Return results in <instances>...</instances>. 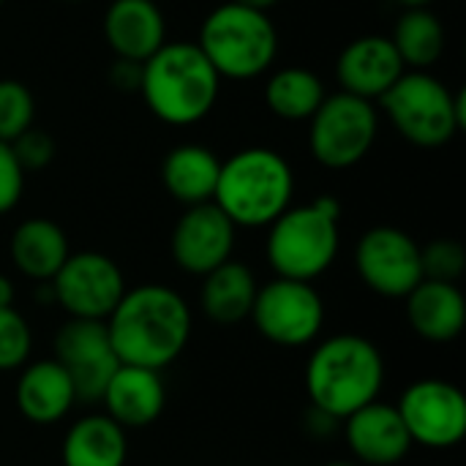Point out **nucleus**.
I'll return each mask as SVG.
<instances>
[{
	"mask_svg": "<svg viewBox=\"0 0 466 466\" xmlns=\"http://www.w3.org/2000/svg\"><path fill=\"white\" fill-rule=\"evenodd\" d=\"M3 3H5V0H0V5H3Z\"/></svg>",
	"mask_w": 466,
	"mask_h": 466,
	"instance_id": "nucleus-38",
	"label": "nucleus"
},
{
	"mask_svg": "<svg viewBox=\"0 0 466 466\" xmlns=\"http://www.w3.org/2000/svg\"><path fill=\"white\" fill-rule=\"evenodd\" d=\"M355 268L371 292L390 300H404L423 281L420 246L399 227L369 229L355 248Z\"/></svg>",
	"mask_w": 466,
	"mask_h": 466,
	"instance_id": "nucleus-13",
	"label": "nucleus"
},
{
	"mask_svg": "<svg viewBox=\"0 0 466 466\" xmlns=\"http://www.w3.org/2000/svg\"><path fill=\"white\" fill-rule=\"evenodd\" d=\"M104 38L115 57L145 63L167 44V19L156 0H112L104 14Z\"/></svg>",
	"mask_w": 466,
	"mask_h": 466,
	"instance_id": "nucleus-17",
	"label": "nucleus"
},
{
	"mask_svg": "<svg viewBox=\"0 0 466 466\" xmlns=\"http://www.w3.org/2000/svg\"><path fill=\"white\" fill-rule=\"evenodd\" d=\"M25 191V169L19 167L8 142L0 139V216L14 210Z\"/></svg>",
	"mask_w": 466,
	"mask_h": 466,
	"instance_id": "nucleus-31",
	"label": "nucleus"
},
{
	"mask_svg": "<svg viewBox=\"0 0 466 466\" xmlns=\"http://www.w3.org/2000/svg\"><path fill=\"white\" fill-rule=\"evenodd\" d=\"M68 254L66 232L49 218H27L11 235V259L16 270L38 284H49Z\"/></svg>",
	"mask_w": 466,
	"mask_h": 466,
	"instance_id": "nucleus-22",
	"label": "nucleus"
},
{
	"mask_svg": "<svg viewBox=\"0 0 466 466\" xmlns=\"http://www.w3.org/2000/svg\"><path fill=\"white\" fill-rule=\"evenodd\" d=\"M341 205L336 197H319L309 205L287 208L268 235V262L279 279L314 281L339 254Z\"/></svg>",
	"mask_w": 466,
	"mask_h": 466,
	"instance_id": "nucleus-5",
	"label": "nucleus"
},
{
	"mask_svg": "<svg viewBox=\"0 0 466 466\" xmlns=\"http://www.w3.org/2000/svg\"><path fill=\"white\" fill-rule=\"evenodd\" d=\"M404 300L407 319L423 341L448 344L461 336L466 325V303L456 284L423 279Z\"/></svg>",
	"mask_w": 466,
	"mask_h": 466,
	"instance_id": "nucleus-19",
	"label": "nucleus"
},
{
	"mask_svg": "<svg viewBox=\"0 0 466 466\" xmlns=\"http://www.w3.org/2000/svg\"><path fill=\"white\" fill-rule=\"evenodd\" d=\"M14 306V284L0 273V309Z\"/></svg>",
	"mask_w": 466,
	"mask_h": 466,
	"instance_id": "nucleus-33",
	"label": "nucleus"
},
{
	"mask_svg": "<svg viewBox=\"0 0 466 466\" xmlns=\"http://www.w3.org/2000/svg\"><path fill=\"white\" fill-rule=\"evenodd\" d=\"M68 3H79V0H68Z\"/></svg>",
	"mask_w": 466,
	"mask_h": 466,
	"instance_id": "nucleus-37",
	"label": "nucleus"
},
{
	"mask_svg": "<svg viewBox=\"0 0 466 466\" xmlns=\"http://www.w3.org/2000/svg\"><path fill=\"white\" fill-rule=\"evenodd\" d=\"M202 311L208 319L218 325H238L251 317V306L257 298V279L254 273L235 259H227L208 276H202Z\"/></svg>",
	"mask_w": 466,
	"mask_h": 466,
	"instance_id": "nucleus-23",
	"label": "nucleus"
},
{
	"mask_svg": "<svg viewBox=\"0 0 466 466\" xmlns=\"http://www.w3.org/2000/svg\"><path fill=\"white\" fill-rule=\"evenodd\" d=\"M33 333L27 319L14 309H0V371H14L27 363Z\"/></svg>",
	"mask_w": 466,
	"mask_h": 466,
	"instance_id": "nucleus-28",
	"label": "nucleus"
},
{
	"mask_svg": "<svg viewBox=\"0 0 466 466\" xmlns=\"http://www.w3.org/2000/svg\"><path fill=\"white\" fill-rule=\"evenodd\" d=\"M420 268H423V279L429 281L456 284L466 268L464 246L451 238L431 240L426 248H420Z\"/></svg>",
	"mask_w": 466,
	"mask_h": 466,
	"instance_id": "nucleus-29",
	"label": "nucleus"
},
{
	"mask_svg": "<svg viewBox=\"0 0 466 466\" xmlns=\"http://www.w3.org/2000/svg\"><path fill=\"white\" fill-rule=\"evenodd\" d=\"M197 46L221 79H254L273 66L279 33L265 11L229 0L205 16Z\"/></svg>",
	"mask_w": 466,
	"mask_h": 466,
	"instance_id": "nucleus-6",
	"label": "nucleus"
},
{
	"mask_svg": "<svg viewBox=\"0 0 466 466\" xmlns=\"http://www.w3.org/2000/svg\"><path fill=\"white\" fill-rule=\"evenodd\" d=\"M385 385V358L374 341L339 333L322 341L306 363V393L311 407L344 420L380 399Z\"/></svg>",
	"mask_w": 466,
	"mask_h": 466,
	"instance_id": "nucleus-2",
	"label": "nucleus"
},
{
	"mask_svg": "<svg viewBox=\"0 0 466 466\" xmlns=\"http://www.w3.org/2000/svg\"><path fill=\"white\" fill-rule=\"evenodd\" d=\"M380 131L374 101L352 93L325 96L319 109L309 120L311 156L328 169H350L360 164L374 147Z\"/></svg>",
	"mask_w": 466,
	"mask_h": 466,
	"instance_id": "nucleus-8",
	"label": "nucleus"
},
{
	"mask_svg": "<svg viewBox=\"0 0 466 466\" xmlns=\"http://www.w3.org/2000/svg\"><path fill=\"white\" fill-rule=\"evenodd\" d=\"M63 466H123L128 456L126 429L109 415H87L63 437Z\"/></svg>",
	"mask_w": 466,
	"mask_h": 466,
	"instance_id": "nucleus-24",
	"label": "nucleus"
},
{
	"mask_svg": "<svg viewBox=\"0 0 466 466\" xmlns=\"http://www.w3.org/2000/svg\"><path fill=\"white\" fill-rule=\"evenodd\" d=\"M8 145H11V150H14L19 167L25 169V175H27V172H41V169L49 167L52 158H55V139H52L46 131L35 128V126H30L27 131H22V134H19L14 142H8Z\"/></svg>",
	"mask_w": 466,
	"mask_h": 466,
	"instance_id": "nucleus-30",
	"label": "nucleus"
},
{
	"mask_svg": "<svg viewBox=\"0 0 466 466\" xmlns=\"http://www.w3.org/2000/svg\"><path fill=\"white\" fill-rule=\"evenodd\" d=\"M35 120V98L19 79H0V139L14 142Z\"/></svg>",
	"mask_w": 466,
	"mask_h": 466,
	"instance_id": "nucleus-27",
	"label": "nucleus"
},
{
	"mask_svg": "<svg viewBox=\"0 0 466 466\" xmlns=\"http://www.w3.org/2000/svg\"><path fill=\"white\" fill-rule=\"evenodd\" d=\"M295 172L270 147H246L221 161L213 202L235 227H270L292 208Z\"/></svg>",
	"mask_w": 466,
	"mask_h": 466,
	"instance_id": "nucleus-4",
	"label": "nucleus"
},
{
	"mask_svg": "<svg viewBox=\"0 0 466 466\" xmlns=\"http://www.w3.org/2000/svg\"><path fill=\"white\" fill-rule=\"evenodd\" d=\"M344 440L358 461L371 466L399 464L412 451V440L399 410L380 399L344 418Z\"/></svg>",
	"mask_w": 466,
	"mask_h": 466,
	"instance_id": "nucleus-16",
	"label": "nucleus"
},
{
	"mask_svg": "<svg viewBox=\"0 0 466 466\" xmlns=\"http://www.w3.org/2000/svg\"><path fill=\"white\" fill-rule=\"evenodd\" d=\"M235 224L221 213L216 202L191 205L172 229V259L191 276H208L235 248Z\"/></svg>",
	"mask_w": 466,
	"mask_h": 466,
	"instance_id": "nucleus-14",
	"label": "nucleus"
},
{
	"mask_svg": "<svg viewBox=\"0 0 466 466\" xmlns=\"http://www.w3.org/2000/svg\"><path fill=\"white\" fill-rule=\"evenodd\" d=\"M404 71L407 68L390 35H374V33L350 41L336 63V76L341 82V90L366 101L382 98Z\"/></svg>",
	"mask_w": 466,
	"mask_h": 466,
	"instance_id": "nucleus-15",
	"label": "nucleus"
},
{
	"mask_svg": "<svg viewBox=\"0 0 466 466\" xmlns=\"http://www.w3.org/2000/svg\"><path fill=\"white\" fill-rule=\"evenodd\" d=\"M390 41L410 71H429L445 55V27L431 8H404Z\"/></svg>",
	"mask_w": 466,
	"mask_h": 466,
	"instance_id": "nucleus-25",
	"label": "nucleus"
},
{
	"mask_svg": "<svg viewBox=\"0 0 466 466\" xmlns=\"http://www.w3.org/2000/svg\"><path fill=\"white\" fill-rule=\"evenodd\" d=\"M218 172H221L218 156L210 147L194 142L172 147L161 161L164 188L169 191L172 199H177L186 208L213 202Z\"/></svg>",
	"mask_w": 466,
	"mask_h": 466,
	"instance_id": "nucleus-20",
	"label": "nucleus"
},
{
	"mask_svg": "<svg viewBox=\"0 0 466 466\" xmlns=\"http://www.w3.org/2000/svg\"><path fill=\"white\" fill-rule=\"evenodd\" d=\"M55 360L68 374L76 401H101L109 380L120 369L112 350L106 322L98 319H68L55 336Z\"/></svg>",
	"mask_w": 466,
	"mask_h": 466,
	"instance_id": "nucleus-11",
	"label": "nucleus"
},
{
	"mask_svg": "<svg viewBox=\"0 0 466 466\" xmlns=\"http://www.w3.org/2000/svg\"><path fill=\"white\" fill-rule=\"evenodd\" d=\"M101 401L106 407V415L120 429H145L161 418L167 404V388L161 371L120 363Z\"/></svg>",
	"mask_w": 466,
	"mask_h": 466,
	"instance_id": "nucleus-18",
	"label": "nucleus"
},
{
	"mask_svg": "<svg viewBox=\"0 0 466 466\" xmlns=\"http://www.w3.org/2000/svg\"><path fill=\"white\" fill-rule=\"evenodd\" d=\"M49 287L52 298L68 311L71 319L106 322V317L126 295V281L117 262L98 251L68 254Z\"/></svg>",
	"mask_w": 466,
	"mask_h": 466,
	"instance_id": "nucleus-10",
	"label": "nucleus"
},
{
	"mask_svg": "<svg viewBox=\"0 0 466 466\" xmlns=\"http://www.w3.org/2000/svg\"><path fill=\"white\" fill-rule=\"evenodd\" d=\"M109 82L123 90V93H134L139 90V82H142V63H131V60H120L115 57L112 68H109Z\"/></svg>",
	"mask_w": 466,
	"mask_h": 466,
	"instance_id": "nucleus-32",
	"label": "nucleus"
},
{
	"mask_svg": "<svg viewBox=\"0 0 466 466\" xmlns=\"http://www.w3.org/2000/svg\"><path fill=\"white\" fill-rule=\"evenodd\" d=\"M399 5H404V8H429L434 0H396Z\"/></svg>",
	"mask_w": 466,
	"mask_h": 466,
	"instance_id": "nucleus-35",
	"label": "nucleus"
},
{
	"mask_svg": "<svg viewBox=\"0 0 466 466\" xmlns=\"http://www.w3.org/2000/svg\"><path fill=\"white\" fill-rule=\"evenodd\" d=\"M74 401L76 396L71 380L57 360L30 363L16 382V407L30 423H57L68 415Z\"/></svg>",
	"mask_w": 466,
	"mask_h": 466,
	"instance_id": "nucleus-21",
	"label": "nucleus"
},
{
	"mask_svg": "<svg viewBox=\"0 0 466 466\" xmlns=\"http://www.w3.org/2000/svg\"><path fill=\"white\" fill-rule=\"evenodd\" d=\"M251 319L270 344L306 347L325 325V303L309 281L276 276V281L257 289Z\"/></svg>",
	"mask_w": 466,
	"mask_h": 466,
	"instance_id": "nucleus-9",
	"label": "nucleus"
},
{
	"mask_svg": "<svg viewBox=\"0 0 466 466\" xmlns=\"http://www.w3.org/2000/svg\"><path fill=\"white\" fill-rule=\"evenodd\" d=\"M393 128L415 147H442L466 126V96L429 71H404L380 98Z\"/></svg>",
	"mask_w": 466,
	"mask_h": 466,
	"instance_id": "nucleus-7",
	"label": "nucleus"
},
{
	"mask_svg": "<svg viewBox=\"0 0 466 466\" xmlns=\"http://www.w3.org/2000/svg\"><path fill=\"white\" fill-rule=\"evenodd\" d=\"M221 76L197 41H167L142 63L139 93L147 109L169 126H194L218 101Z\"/></svg>",
	"mask_w": 466,
	"mask_h": 466,
	"instance_id": "nucleus-3",
	"label": "nucleus"
},
{
	"mask_svg": "<svg viewBox=\"0 0 466 466\" xmlns=\"http://www.w3.org/2000/svg\"><path fill=\"white\" fill-rule=\"evenodd\" d=\"M235 3H240V5H248V8H257V11H265V14H268V8L279 5L281 0H235Z\"/></svg>",
	"mask_w": 466,
	"mask_h": 466,
	"instance_id": "nucleus-34",
	"label": "nucleus"
},
{
	"mask_svg": "<svg viewBox=\"0 0 466 466\" xmlns=\"http://www.w3.org/2000/svg\"><path fill=\"white\" fill-rule=\"evenodd\" d=\"M396 410L410 431L412 445L448 451L464 440L466 399L453 382L418 380L404 390Z\"/></svg>",
	"mask_w": 466,
	"mask_h": 466,
	"instance_id": "nucleus-12",
	"label": "nucleus"
},
{
	"mask_svg": "<svg viewBox=\"0 0 466 466\" xmlns=\"http://www.w3.org/2000/svg\"><path fill=\"white\" fill-rule=\"evenodd\" d=\"M325 466H358V464H352V461H330V464H325Z\"/></svg>",
	"mask_w": 466,
	"mask_h": 466,
	"instance_id": "nucleus-36",
	"label": "nucleus"
},
{
	"mask_svg": "<svg viewBox=\"0 0 466 466\" xmlns=\"http://www.w3.org/2000/svg\"><path fill=\"white\" fill-rule=\"evenodd\" d=\"M325 96L322 79L300 66L276 71L265 85V104L281 120H311Z\"/></svg>",
	"mask_w": 466,
	"mask_h": 466,
	"instance_id": "nucleus-26",
	"label": "nucleus"
},
{
	"mask_svg": "<svg viewBox=\"0 0 466 466\" xmlns=\"http://www.w3.org/2000/svg\"><path fill=\"white\" fill-rule=\"evenodd\" d=\"M106 333L120 363L161 371L175 363L191 339L186 300L164 284L126 289L106 317Z\"/></svg>",
	"mask_w": 466,
	"mask_h": 466,
	"instance_id": "nucleus-1",
	"label": "nucleus"
}]
</instances>
